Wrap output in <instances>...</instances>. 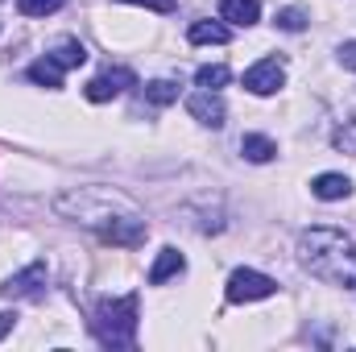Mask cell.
I'll return each mask as SVG.
<instances>
[{"label":"cell","instance_id":"6da1fadb","mask_svg":"<svg viewBox=\"0 0 356 352\" xmlns=\"http://www.w3.org/2000/svg\"><path fill=\"white\" fill-rule=\"evenodd\" d=\"M298 262L327 286L356 290V241L340 228H311L298 237Z\"/></svg>","mask_w":356,"mask_h":352},{"label":"cell","instance_id":"7a4b0ae2","mask_svg":"<svg viewBox=\"0 0 356 352\" xmlns=\"http://www.w3.org/2000/svg\"><path fill=\"white\" fill-rule=\"evenodd\" d=\"M95 340L104 349H129L133 336H137V294H124V298H104L95 307Z\"/></svg>","mask_w":356,"mask_h":352},{"label":"cell","instance_id":"3957f363","mask_svg":"<svg viewBox=\"0 0 356 352\" xmlns=\"http://www.w3.org/2000/svg\"><path fill=\"white\" fill-rule=\"evenodd\" d=\"M277 290V282L269 273H257V269H232L228 278V303H257V298H269Z\"/></svg>","mask_w":356,"mask_h":352},{"label":"cell","instance_id":"277c9868","mask_svg":"<svg viewBox=\"0 0 356 352\" xmlns=\"http://www.w3.org/2000/svg\"><path fill=\"white\" fill-rule=\"evenodd\" d=\"M133 83H137V75L129 67H108L104 75H95L88 88H83V95H88L91 104H108V99H116L120 91L133 88Z\"/></svg>","mask_w":356,"mask_h":352},{"label":"cell","instance_id":"5b68a950","mask_svg":"<svg viewBox=\"0 0 356 352\" xmlns=\"http://www.w3.org/2000/svg\"><path fill=\"white\" fill-rule=\"evenodd\" d=\"M186 112H191L199 125H207V129H220V125H224V116H228L224 99H220L216 91H207V88H199V91H191V95H186Z\"/></svg>","mask_w":356,"mask_h":352},{"label":"cell","instance_id":"8992f818","mask_svg":"<svg viewBox=\"0 0 356 352\" xmlns=\"http://www.w3.org/2000/svg\"><path fill=\"white\" fill-rule=\"evenodd\" d=\"M42 286H46V262H33L29 269L13 273V278L0 286V294H4V298H38Z\"/></svg>","mask_w":356,"mask_h":352},{"label":"cell","instance_id":"52a82bcc","mask_svg":"<svg viewBox=\"0 0 356 352\" xmlns=\"http://www.w3.org/2000/svg\"><path fill=\"white\" fill-rule=\"evenodd\" d=\"M282 83H286V67L277 58H261L257 67L245 71V88L253 91V95H273Z\"/></svg>","mask_w":356,"mask_h":352},{"label":"cell","instance_id":"ba28073f","mask_svg":"<svg viewBox=\"0 0 356 352\" xmlns=\"http://www.w3.org/2000/svg\"><path fill=\"white\" fill-rule=\"evenodd\" d=\"M99 237L112 241V245H137L145 237V224L137 216H124V220H112V224H99Z\"/></svg>","mask_w":356,"mask_h":352},{"label":"cell","instance_id":"9c48e42d","mask_svg":"<svg viewBox=\"0 0 356 352\" xmlns=\"http://www.w3.org/2000/svg\"><path fill=\"white\" fill-rule=\"evenodd\" d=\"M220 17L249 29V25L261 21V4H257V0H220Z\"/></svg>","mask_w":356,"mask_h":352},{"label":"cell","instance_id":"30bf717a","mask_svg":"<svg viewBox=\"0 0 356 352\" xmlns=\"http://www.w3.org/2000/svg\"><path fill=\"white\" fill-rule=\"evenodd\" d=\"M186 38H191L195 46H224V42L232 38V29L220 25V21H195V25L186 29Z\"/></svg>","mask_w":356,"mask_h":352},{"label":"cell","instance_id":"8fae6325","mask_svg":"<svg viewBox=\"0 0 356 352\" xmlns=\"http://www.w3.org/2000/svg\"><path fill=\"white\" fill-rule=\"evenodd\" d=\"M311 195H315V199H327V203H332V199H348V195H353V182L344 175H319L311 182Z\"/></svg>","mask_w":356,"mask_h":352},{"label":"cell","instance_id":"7c38bea8","mask_svg":"<svg viewBox=\"0 0 356 352\" xmlns=\"http://www.w3.org/2000/svg\"><path fill=\"white\" fill-rule=\"evenodd\" d=\"M182 269H186V257H182L178 249H170V245H166V249L158 253L154 269H149V282H154V286H162L166 278H175V273H182Z\"/></svg>","mask_w":356,"mask_h":352},{"label":"cell","instance_id":"4fadbf2b","mask_svg":"<svg viewBox=\"0 0 356 352\" xmlns=\"http://www.w3.org/2000/svg\"><path fill=\"white\" fill-rule=\"evenodd\" d=\"M29 79H33L38 88H63V63H58L54 54H46V58H38V63L29 67Z\"/></svg>","mask_w":356,"mask_h":352},{"label":"cell","instance_id":"5bb4252c","mask_svg":"<svg viewBox=\"0 0 356 352\" xmlns=\"http://www.w3.org/2000/svg\"><path fill=\"white\" fill-rule=\"evenodd\" d=\"M241 154L249 162H273L277 158V145L269 137H261V133H249V137H241Z\"/></svg>","mask_w":356,"mask_h":352},{"label":"cell","instance_id":"9a60e30c","mask_svg":"<svg viewBox=\"0 0 356 352\" xmlns=\"http://www.w3.org/2000/svg\"><path fill=\"white\" fill-rule=\"evenodd\" d=\"M145 99L158 104V108H166V104L178 99V83L175 79H154V83H145Z\"/></svg>","mask_w":356,"mask_h":352},{"label":"cell","instance_id":"2e32d148","mask_svg":"<svg viewBox=\"0 0 356 352\" xmlns=\"http://www.w3.org/2000/svg\"><path fill=\"white\" fill-rule=\"evenodd\" d=\"M195 83H199V88H207V91L224 88V83H228V67H224V63H211V67H199V71H195Z\"/></svg>","mask_w":356,"mask_h":352},{"label":"cell","instance_id":"e0dca14e","mask_svg":"<svg viewBox=\"0 0 356 352\" xmlns=\"http://www.w3.org/2000/svg\"><path fill=\"white\" fill-rule=\"evenodd\" d=\"M54 58H58L63 71H67V67H83V63H88V50H83V42H63V46L54 50Z\"/></svg>","mask_w":356,"mask_h":352},{"label":"cell","instance_id":"ac0fdd59","mask_svg":"<svg viewBox=\"0 0 356 352\" xmlns=\"http://www.w3.org/2000/svg\"><path fill=\"white\" fill-rule=\"evenodd\" d=\"M67 0H17V8L25 13V17H50V13H58Z\"/></svg>","mask_w":356,"mask_h":352},{"label":"cell","instance_id":"d6986e66","mask_svg":"<svg viewBox=\"0 0 356 352\" xmlns=\"http://www.w3.org/2000/svg\"><path fill=\"white\" fill-rule=\"evenodd\" d=\"M277 29L302 33V29H307V13H302V8H282V13H277Z\"/></svg>","mask_w":356,"mask_h":352},{"label":"cell","instance_id":"ffe728a7","mask_svg":"<svg viewBox=\"0 0 356 352\" xmlns=\"http://www.w3.org/2000/svg\"><path fill=\"white\" fill-rule=\"evenodd\" d=\"M336 150H344V154H356V120H344L340 129H336Z\"/></svg>","mask_w":356,"mask_h":352},{"label":"cell","instance_id":"44dd1931","mask_svg":"<svg viewBox=\"0 0 356 352\" xmlns=\"http://www.w3.org/2000/svg\"><path fill=\"white\" fill-rule=\"evenodd\" d=\"M340 63H344L348 71H356V42H344V46H340Z\"/></svg>","mask_w":356,"mask_h":352},{"label":"cell","instance_id":"7402d4cb","mask_svg":"<svg viewBox=\"0 0 356 352\" xmlns=\"http://www.w3.org/2000/svg\"><path fill=\"white\" fill-rule=\"evenodd\" d=\"M129 4H145V8H154V13H170V8H175V0H129Z\"/></svg>","mask_w":356,"mask_h":352},{"label":"cell","instance_id":"603a6c76","mask_svg":"<svg viewBox=\"0 0 356 352\" xmlns=\"http://www.w3.org/2000/svg\"><path fill=\"white\" fill-rule=\"evenodd\" d=\"M13 323H17V315H13V311H0V340L13 332Z\"/></svg>","mask_w":356,"mask_h":352}]
</instances>
